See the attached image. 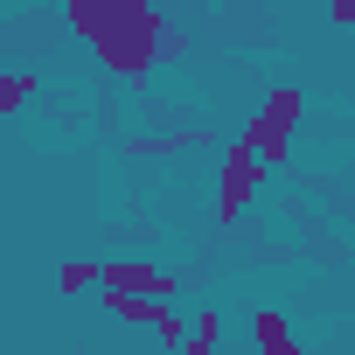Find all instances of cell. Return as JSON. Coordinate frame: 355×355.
<instances>
[{
  "label": "cell",
  "instance_id": "cell-1",
  "mask_svg": "<svg viewBox=\"0 0 355 355\" xmlns=\"http://www.w3.org/2000/svg\"><path fill=\"white\" fill-rule=\"evenodd\" d=\"M84 42H91V56H98L105 70H119V77L146 70L153 56H182V35H167V21L146 8V0H112Z\"/></svg>",
  "mask_w": 355,
  "mask_h": 355
},
{
  "label": "cell",
  "instance_id": "cell-2",
  "mask_svg": "<svg viewBox=\"0 0 355 355\" xmlns=\"http://www.w3.org/2000/svg\"><path fill=\"white\" fill-rule=\"evenodd\" d=\"M258 182H265V153H258L251 139H237V146L223 153V182H216V216H223V223H237V216L251 209Z\"/></svg>",
  "mask_w": 355,
  "mask_h": 355
},
{
  "label": "cell",
  "instance_id": "cell-3",
  "mask_svg": "<svg viewBox=\"0 0 355 355\" xmlns=\"http://www.w3.org/2000/svg\"><path fill=\"white\" fill-rule=\"evenodd\" d=\"M293 125H300V91H272V98L258 105V119L244 125V139H251V146L265 153V167H272V160H286Z\"/></svg>",
  "mask_w": 355,
  "mask_h": 355
},
{
  "label": "cell",
  "instance_id": "cell-4",
  "mask_svg": "<svg viewBox=\"0 0 355 355\" xmlns=\"http://www.w3.org/2000/svg\"><path fill=\"white\" fill-rule=\"evenodd\" d=\"M98 293H153V300H174V272H160V265H98Z\"/></svg>",
  "mask_w": 355,
  "mask_h": 355
},
{
  "label": "cell",
  "instance_id": "cell-5",
  "mask_svg": "<svg viewBox=\"0 0 355 355\" xmlns=\"http://www.w3.org/2000/svg\"><path fill=\"white\" fill-rule=\"evenodd\" d=\"M28 91H35V77H0V132H8V119L28 105Z\"/></svg>",
  "mask_w": 355,
  "mask_h": 355
},
{
  "label": "cell",
  "instance_id": "cell-6",
  "mask_svg": "<svg viewBox=\"0 0 355 355\" xmlns=\"http://www.w3.org/2000/svg\"><path fill=\"white\" fill-rule=\"evenodd\" d=\"M216 341H223V320H216V313H202V320L182 334V348H196V355H202V348H216Z\"/></svg>",
  "mask_w": 355,
  "mask_h": 355
},
{
  "label": "cell",
  "instance_id": "cell-7",
  "mask_svg": "<svg viewBox=\"0 0 355 355\" xmlns=\"http://www.w3.org/2000/svg\"><path fill=\"white\" fill-rule=\"evenodd\" d=\"M251 334H258L265 348H279V355L293 348V334H286V320H279V313H258V327H251Z\"/></svg>",
  "mask_w": 355,
  "mask_h": 355
},
{
  "label": "cell",
  "instance_id": "cell-8",
  "mask_svg": "<svg viewBox=\"0 0 355 355\" xmlns=\"http://www.w3.org/2000/svg\"><path fill=\"white\" fill-rule=\"evenodd\" d=\"M105 8H112V0H70V28H77V35H91Z\"/></svg>",
  "mask_w": 355,
  "mask_h": 355
},
{
  "label": "cell",
  "instance_id": "cell-9",
  "mask_svg": "<svg viewBox=\"0 0 355 355\" xmlns=\"http://www.w3.org/2000/svg\"><path fill=\"white\" fill-rule=\"evenodd\" d=\"M56 286H63V293H84V286H98V265H63Z\"/></svg>",
  "mask_w": 355,
  "mask_h": 355
},
{
  "label": "cell",
  "instance_id": "cell-10",
  "mask_svg": "<svg viewBox=\"0 0 355 355\" xmlns=\"http://www.w3.org/2000/svg\"><path fill=\"white\" fill-rule=\"evenodd\" d=\"M334 21H355V0H334Z\"/></svg>",
  "mask_w": 355,
  "mask_h": 355
}]
</instances>
